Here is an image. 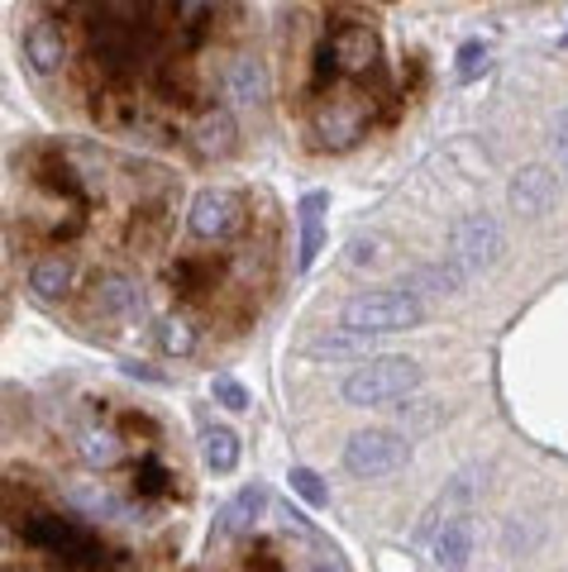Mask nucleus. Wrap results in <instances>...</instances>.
Returning a JSON list of instances; mask_svg holds the SVG:
<instances>
[{
	"label": "nucleus",
	"instance_id": "nucleus-12",
	"mask_svg": "<svg viewBox=\"0 0 568 572\" xmlns=\"http://www.w3.org/2000/svg\"><path fill=\"white\" fill-rule=\"evenodd\" d=\"M77 286V263L68 253H39L34 263H29V292L39 300H62Z\"/></svg>",
	"mask_w": 568,
	"mask_h": 572
},
{
	"label": "nucleus",
	"instance_id": "nucleus-18",
	"mask_svg": "<svg viewBox=\"0 0 568 572\" xmlns=\"http://www.w3.org/2000/svg\"><path fill=\"white\" fill-rule=\"evenodd\" d=\"M77 453H82V463L87 468H115L120 463V453H124V443L110 435V429H82V435H77Z\"/></svg>",
	"mask_w": 568,
	"mask_h": 572
},
{
	"label": "nucleus",
	"instance_id": "nucleus-25",
	"mask_svg": "<svg viewBox=\"0 0 568 572\" xmlns=\"http://www.w3.org/2000/svg\"><path fill=\"white\" fill-rule=\"evenodd\" d=\"M555 157H559V167L568 177V110H559V115H555Z\"/></svg>",
	"mask_w": 568,
	"mask_h": 572
},
{
	"label": "nucleus",
	"instance_id": "nucleus-26",
	"mask_svg": "<svg viewBox=\"0 0 568 572\" xmlns=\"http://www.w3.org/2000/svg\"><path fill=\"white\" fill-rule=\"evenodd\" d=\"M277 524H282V530H292V534H306V539H311V524L302 520V511H296V505H277Z\"/></svg>",
	"mask_w": 568,
	"mask_h": 572
},
{
	"label": "nucleus",
	"instance_id": "nucleus-13",
	"mask_svg": "<svg viewBox=\"0 0 568 572\" xmlns=\"http://www.w3.org/2000/svg\"><path fill=\"white\" fill-rule=\"evenodd\" d=\"M549 205H555V172H549L545 163H530L526 172H516V182H511V211L535 219V215H545Z\"/></svg>",
	"mask_w": 568,
	"mask_h": 572
},
{
	"label": "nucleus",
	"instance_id": "nucleus-1",
	"mask_svg": "<svg viewBox=\"0 0 568 572\" xmlns=\"http://www.w3.org/2000/svg\"><path fill=\"white\" fill-rule=\"evenodd\" d=\"M501 258V225L493 215H464L459 225H454L449 234V248L445 258L420 267V273L412 277V286H425V292H464V286L487 273Z\"/></svg>",
	"mask_w": 568,
	"mask_h": 572
},
{
	"label": "nucleus",
	"instance_id": "nucleus-5",
	"mask_svg": "<svg viewBox=\"0 0 568 572\" xmlns=\"http://www.w3.org/2000/svg\"><path fill=\"white\" fill-rule=\"evenodd\" d=\"M377 62H383L377 29L349 20L325 39L321 58H315V76H363V72H377Z\"/></svg>",
	"mask_w": 568,
	"mask_h": 572
},
{
	"label": "nucleus",
	"instance_id": "nucleus-2",
	"mask_svg": "<svg viewBox=\"0 0 568 572\" xmlns=\"http://www.w3.org/2000/svg\"><path fill=\"white\" fill-rule=\"evenodd\" d=\"M425 325V300L416 292H358L339 306V329L358 334H397V329H416Z\"/></svg>",
	"mask_w": 568,
	"mask_h": 572
},
{
	"label": "nucleus",
	"instance_id": "nucleus-22",
	"mask_svg": "<svg viewBox=\"0 0 568 572\" xmlns=\"http://www.w3.org/2000/svg\"><path fill=\"white\" fill-rule=\"evenodd\" d=\"M211 391H215V401L225 406V410H248V401H254V396H248V387H240L234 377H215Z\"/></svg>",
	"mask_w": 568,
	"mask_h": 572
},
{
	"label": "nucleus",
	"instance_id": "nucleus-3",
	"mask_svg": "<svg viewBox=\"0 0 568 572\" xmlns=\"http://www.w3.org/2000/svg\"><path fill=\"white\" fill-rule=\"evenodd\" d=\"M420 362L406 358V354H387V358H368L344 377V406H392L402 396H412L420 387Z\"/></svg>",
	"mask_w": 568,
	"mask_h": 572
},
{
	"label": "nucleus",
	"instance_id": "nucleus-15",
	"mask_svg": "<svg viewBox=\"0 0 568 572\" xmlns=\"http://www.w3.org/2000/svg\"><path fill=\"white\" fill-rule=\"evenodd\" d=\"M225 91H230V101H240V105H263L267 101V68H263V58H254V53L234 58L230 72H225Z\"/></svg>",
	"mask_w": 568,
	"mask_h": 572
},
{
	"label": "nucleus",
	"instance_id": "nucleus-17",
	"mask_svg": "<svg viewBox=\"0 0 568 572\" xmlns=\"http://www.w3.org/2000/svg\"><path fill=\"white\" fill-rule=\"evenodd\" d=\"M201 463L211 472H234V463H240V435L225 425L201 429Z\"/></svg>",
	"mask_w": 568,
	"mask_h": 572
},
{
	"label": "nucleus",
	"instance_id": "nucleus-21",
	"mask_svg": "<svg viewBox=\"0 0 568 572\" xmlns=\"http://www.w3.org/2000/svg\"><path fill=\"white\" fill-rule=\"evenodd\" d=\"M487 62H493L487 43H464L459 48V62H454V76H459V82H473V76L487 72Z\"/></svg>",
	"mask_w": 568,
	"mask_h": 572
},
{
	"label": "nucleus",
	"instance_id": "nucleus-4",
	"mask_svg": "<svg viewBox=\"0 0 568 572\" xmlns=\"http://www.w3.org/2000/svg\"><path fill=\"white\" fill-rule=\"evenodd\" d=\"M344 472L358 477V482H377V477L406 468L412 458V439L402 429H358V435L344 439Z\"/></svg>",
	"mask_w": 568,
	"mask_h": 572
},
{
	"label": "nucleus",
	"instance_id": "nucleus-8",
	"mask_svg": "<svg viewBox=\"0 0 568 572\" xmlns=\"http://www.w3.org/2000/svg\"><path fill=\"white\" fill-rule=\"evenodd\" d=\"M420 539L430 544V559H435L439 572H464L468 568V553H473V520H468V511L430 520L420 530Z\"/></svg>",
	"mask_w": 568,
	"mask_h": 572
},
{
	"label": "nucleus",
	"instance_id": "nucleus-20",
	"mask_svg": "<svg viewBox=\"0 0 568 572\" xmlns=\"http://www.w3.org/2000/svg\"><path fill=\"white\" fill-rule=\"evenodd\" d=\"M287 482H292L296 497L311 501V505H325V501H329V487H325V477H321V472H311V468H292V472H287Z\"/></svg>",
	"mask_w": 568,
	"mask_h": 572
},
{
	"label": "nucleus",
	"instance_id": "nucleus-19",
	"mask_svg": "<svg viewBox=\"0 0 568 572\" xmlns=\"http://www.w3.org/2000/svg\"><path fill=\"white\" fill-rule=\"evenodd\" d=\"M158 348H163V354H172V358H186V354L196 348L192 325H186V320H163V325H158Z\"/></svg>",
	"mask_w": 568,
	"mask_h": 572
},
{
	"label": "nucleus",
	"instance_id": "nucleus-23",
	"mask_svg": "<svg viewBox=\"0 0 568 572\" xmlns=\"http://www.w3.org/2000/svg\"><path fill=\"white\" fill-rule=\"evenodd\" d=\"M358 334H349V329H339V334H329V339H315V354H321L325 362L329 358H349V354H358Z\"/></svg>",
	"mask_w": 568,
	"mask_h": 572
},
{
	"label": "nucleus",
	"instance_id": "nucleus-6",
	"mask_svg": "<svg viewBox=\"0 0 568 572\" xmlns=\"http://www.w3.org/2000/svg\"><path fill=\"white\" fill-rule=\"evenodd\" d=\"M244 225V201L225 186H211V191H196L192 211H186V229L201 244H225V238Z\"/></svg>",
	"mask_w": 568,
	"mask_h": 572
},
{
	"label": "nucleus",
	"instance_id": "nucleus-7",
	"mask_svg": "<svg viewBox=\"0 0 568 572\" xmlns=\"http://www.w3.org/2000/svg\"><path fill=\"white\" fill-rule=\"evenodd\" d=\"M311 130L325 153H344L363 139V130H368V110H363V101H325L311 115Z\"/></svg>",
	"mask_w": 568,
	"mask_h": 572
},
{
	"label": "nucleus",
	"instance_id": "nucleus-16",
	"mask_svg": "<svg viewBox=\"0 0 568 572\" xmlns=\"http://www.w3.org/2000/svg\"><path fill=\"white\" fill-rule=\"evenodd\" d=\"M325 211H329L325 191H311V196H302V205H296V215H302V248H296V263L302 267H311L315 253L325 248Z\"/></svg>",
	"mask_w": 568,
	"mask_h": 572
},
{
	"label": "nucleus",
	"instance_id": "nucleus-14",
	"mask_svg": "<svg viewBox=\"0 0 568 572\" xmlns=\"http://www.w3.org/2000/svg\"><path fill=\"white\" fill-rule=\"evenodd\" d=\"M267 511V487L263 482H254V487H244L240 497H234L225 511H220V520H215V530H211V539L220 544V539H230V534H244L248 524H254L258 515Z\"/></svg>",
	"mask_w": 568,
	"mask_h": 572
},
{
	"label": "nucleus",
	"instance_id": "nucleus-10",
	"mask_svg": "<svg viewBox=\"0 0 568 572\" xmlns=\"http://www.w3.org/2000/svg\"><path fill=\"white\" fill-rule=\"evenodd\" d=\"M234 149H240V124H234V115L225 105H211L206 115L192 124V153L196 157H225Z\"/></svg>",
	"mask_w": 568,
	"mask_h": 572
},
{
	"label": "nucleus",
	"instance_id": "nucleus-11",
	"mask_svg": "<svg viewBox=\"0 0 568 572\" xmlns=\"http://www.w3.org/2000/svg\"><path fill=\"white\" fill-rule=\"evenodd\" d=\"M24 58L29 68L39 76H53L62 68V58H68V39H62V24L58 20H34L24 29Z\"/></svg>",
	"mask_w": 568,
	"mask_h": 572
},
{
	"label": "nucleus",
	"instance_id": "nucleus-24",
	"mask_svg": "<svg viewBox=\"0 0 568 572\" xmlns=\"http://www.w3.org/2000/svg\"><path fill=\"white\" fill-rule=\"evenodd\" d=\"M211 6H215V0H178V10H182V20L186 24H192V34H186V39H201V24H206V14H211Z\"/></svg>",
	"mask_w": 568,
	"mask_h": 572
},
{
	"label": "nucleus",
	"instance_id": "nucleus-9",
	"mask_svg": "<svg viewBox=\"0 0 568 572\" xmlns=\"http://www.w3.org/2000/svg\"><path fill=\"white\" fill-rule=\"evenodd\" d=\"M91 315L105 325H130L134 315H144V292L130 282V277H120V273H110L101 277L97 286H91Z\"/></svg>",
	"mask_w": 568,
	"mask_h": 572
}]
</instances>
